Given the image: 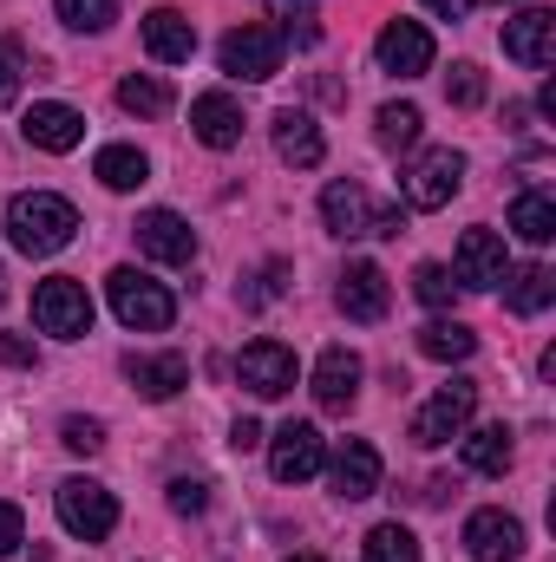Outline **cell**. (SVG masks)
Listing matches in <instances>:
<instances>
[{
    "mask_svg": "<svg viewBox=\"0 0 556 562\" xmlns=\"http://www.w3.org/2000/svg\"><path fill=\"white\" fill-rule=\"evenodd\" d=\"M367 562H419V537L407 524H374L367 530Z\"/></svg>",
    "mask_w": 556,
    "mask_h": 562,
    "instance_id": "31",
    "label": "cell"
},
{
    "mask_svg": "<svg viewBox=\"0 0 556 562\" xmlns=\"http://www.w3.org/2000/svg\"><path fill=\"white\" fill-rule=\"evenodd\" d=\"M92 177H99L105 190H138V183H151V157H144L138 144H105V150L92 157Z\"/></svg>",
    "mask_w": 556,
    "mask_h": 562,
    "instance_id": "24",
    "label": "cell"
},
{
    "mask_svg": "<svg viewBox=\"0 0 556 562\" xmlns=\"http://www.w3.org/2000/svg\"><path fill=\"white\" fill-rule=\"evenodd\" d=\"M445 99L452 105H485V72L478 66H452L445 72Z\"/></svg>",
    "mask_w": 556,
    "mask_h": 562,
    "instance_id": "36",
    "label": "cell"
},
{
    "mask_svg": "<svg viewBox=\"0 0 556 562\" xmlns=\"http://www.w3.org/2000/svg\"><path fill=\"white\" fill-rule=\"evenodd\" d=\"M294 347H281V340H249L243 353H236V380L256 393V400H281V393H294Z\"/></svg>",
    "mask_w": 556,
    "mask_h": 562,
    "instance_id": "10",
    "label": "cell"
},
{
    "mask_svg": "<svg viewBox=\"0 0 556 562\" xmlns=\"http://www.w3.org/2000/svg\"><path fill=\"white\" fill-rule=\"evenodd\" d=\"M105 294H112V314H119L132 334H164V327L177 321V294H170L164 281L138 276V269H112Z\"/></svg>",
    "mask_w": 556,
    "mask_h": 562,
    "instance_id": "3",
    "label": "cell"
},
{
    "mask_svg": "<svg viewBox=\"0 0 556 562\" xmlns=\"http://www.w3.org/2000/svg\"><path fill=\"white\" fill-rule=\"evenodd\" d=\"M504 53L531 72H544L556 59V13L551 7H524L518 20H504Z\"/></svg>",
    "mask_w": 556,
    "mask_h": 562,
    "instance_id": "15",
    "label": "cell"
},
{
    "mask_svg": "<svg viewBox=\"0 0 556 562\" xmlns=\"http://www.w3.org/2000/svg\"><path fill=\"white\" fill-rule=\"evenodd\" d=\"M334 301H341L347 321H380V314L393 307L387 269H380V262H347V276H341V288H334Z\"/></svg>",
    "mask_w": 556,
    "mask_h": 562,
    "instance_id": "17",
    "label": "cell"
},
{
    "mask_svg": "<svg viewBox=\"0 0 556 562\" xmlns=\"http://www.w3.org/2000/svg\"><path fill=\"white\" fill-rule=\"evenodd\" d=\"M0 301H7V281H0Z\"/></svg>",
    "mask_w": 556,
    "mask_h": 562,
    "instance_id": "46",
    "label": "cell"
},
{
    "mask_svg": "<svg viewBox=\"0 0 556 562\" xmlns=\"http://www.w3.org/2000/svg\"><path fill=\"white\" fill-rule=\"evenodd\" d=\"M0 360H7V367H40V347H33L26 334H0Z\"/></svg>",
    "mask_w": 556,
    "mask_h": 562,
    "instance_id": "41",
    "label": "cell"
},
{
    "mask_svg": "<svg viewBox=\"0 0 556 562\" xmlns=\"http://www.w3.org/2000/svg\"><path fill=\"white\" fill-rule=\"evenodd\" d=\"M125 373H132V386H138L144 400H177L190 386V360L184 353H132Z\"/></svg>",
    "mask_w": 556,
    "mask_h": 562,
    "instance_id": "22",
    "label": "cell"
},
{
    "mask_svg": "<svg viewBox=\"0 0 556 562\" xmlns=\"http://www.w3.org/2000/svg\"><path fill=\"white\" fill-rule=\"evenodd\" d=\"M425 7H432L438 20H458V13H471V0H425Z\"/></svg>",
    "mask_w": 556,
    "mask_h": 562,
    "instance_id": "44",
    "label": "cell"
},
{
    "mask_svg": "<svg viewBox=\"0 0 556 562\" xmlns=\"http://www.w3.org/2000/svg\"><path fill=\"white\" fill-rule=\"evenodd\" d=\"M321 464H327V438L308 419H288L276 438H269V471H276V484H308Z\"/></svg>",
    "mask_w": 556,
    "mask_h": 562,
    "instance_id": "9",
    "label": "cell"
},
{
    "mask_svg": "<svg viewBox=\"0 0 556 562\" xmlns=\"http://www.w3.org/2000/svg\"><path fill=\"white\" fill-rule=\"evenodd\" d=\"M269 13L281 20V33H294L301 46L321 40V26H314V0H269Z\"/></svg>",
    "mask_w": 556,
    "mask_h": 562,
    "instance_id": "34",
    "label": "cell"
},
{
    "mask_svg": "<svg viewBox=\"0 0 556 562\" xmlns=\"http://www.w3.org/2000/svg\"><path fill=\"white\" fill-rule=\"evenodd\" d=\"M419 132H425L419 105H380V112H374V138L387 144V150H413Z\"/></svg>",
    "mask_w": 556,
    "mask_h": 562,
    "instance_id": "29",
    "label": "cell"
},
{
    "mask_svg": "<svg viewBox=\"0 0 556 562\" xmlns=\"http://www.w3.org/2000/svg\"><path fill=\"white\" fill-rule=\"evenodd\" d=\"M452 491H458V484H452V477H432V484H425V491H419V497H425V504H445V497H452Z\"/></svg>",
    "mask_w": 556,
    "mask_h": 562,
    "instance_id": "43",
    "label": "cell"
},
{
    "mask_svg": "<svg viewBox=\"0 0 556 562\" xmlns=\"http://www.w3.org/2000/svg\"><path fill=\"white\" fill-rule=\"evenodd\" d=\"M321 223L334 236H400L407 229L400 203H374L360 183H327L321 190Z\"/></svg>",
    "mask_w": 556,
    "mask_h": 562,
    "instance_id": "2",
    "label": "cell"
},
{
    "mask_svg": "<svg viewBox=\"0 0 556 562\" xmlns=\"http://www.w3.org/2000/svg\"><path fill=\"white\" fill-rule=\"evenodd\" d=\"M7 236L20 256H59L73 236H79V210L53 190H26L7 203Z\"/></svg>",
    "mask_w": 556,
    "mask_h": 562,
    "instance_id": "1",
    "label": "cell"
},
{
    "mask_svg": "<svg viewBox=\"0 0 556 562\" xmlns=\"http://www.w3.org/2000/svg\"><path fill=\"white\" fill-rule=\"evenodd\" d=\"M53 7H59V20L73 33H105L119 20V0H53Z\"/></svg>",
    "mask_w": 556,
    "mask_h": 562,
    "instance_id": "32",
    "label": "cell"
},
{
    "mask_svg": "<svg viewBox=\"0 0 556 562\" xmlns=\"http://www.w3.org/2000/svg\"><path fill=\"white\" fill-rule=\"evenodd\" d=\"M138 249L151 256V262L184 269V262H197V229H190L177 210H144L138 216Z\"/></svg>",
    "mask_w": 556,
    "mask_h": 562,
    "instance_id": "13",
    "label": "cell"
},
{
    "mask_svg": "<svg viewBox=\"0 0 556 562\" xmlns=\"http://www.w3.org/2000/svg\"><path fill=\"white\" fill-rule=\"evenodd\" d=\"M230 445H236V451H256V445H263V425H256V419H236Z\"/></svg>",
    "mask_w": 556,
    "mask_h": 562,
    "instance_id": "42",
    "label": "cell"
},
{
    "mask_svg": "<svg viewBox=\"0 0 556 562\" xmlns=\"http://www.w3.org/2000/svg\"><path fill=\"white\" fill-rule=\"evenodd\" d=\"M458 183H465V157H458L452 144L419 150L413 164H407V177H400V190H407L413 210H445V203L458 196Z\"/></svg>",
    "mask_w": 556,
    "mask_h": 562,
    "instance_id": "6",
    "label": "cell"
},
{
    "mask_svg": "<svg viewBox=\"0 0 556 562\" xmlns=\"http://www.w3.org/2000/svg\"><path fill=\"white\" fill-rule=\"evenodd\" d=\"M413 294L425 301V307H452V301H458V276H452L445 262H425V269L413 276Z\"/></svg>",
    "mask_w": 556,
    "mask_h": 562,
    "instance_id": "33",
    "label": "cell"
},
{
    "mask_svg": "<svg viewBox=\"0 0 556 562\" xmlns=\"http://www.w3.org/2000/svg\"><path fill=\"white\" fill-rule=\"evenodd\" d=\"M276 157L281 164H294V170H314L321 157H327V138H321V125L308 119V112H276Z\"/></svg>",
    "mask_w": 556,
    "mask_h": 562,
    "instance_id": "23",
    "label": "cell"
},
{
    "mask_svg": "<svg viewBox=\"0 0 556 562\" xmlns=\"http://www.w3.org/2000/svg\"><path fill=\"white\" fill-rule=\"evenodd\" d=\"M419 353L452 367V360H471V353H478V334H471L465 321H432V327H419Z\"/></svg>",
    "mask_w": 556,
    "mask_h": 562,
    "instance_id": "28",
    "label": "cell"
},
{
    "mask_svg": "<svg viewBox=\"0 0 556 562\" xmlns=\"http://www.w3.org/2000/svg\"><path fill=\"white\" fill-rule=\"evenodd\" d=\"M511 236L531 243V249H544V243L556 236V203L544 196V190H524V196L511 203Z\"/></svg>",
    "mask_w": 556,
    "mask_h": 562,
    "instance_id": "26",
    "label": "cell"
},
{
    "mask_svg": "<svg viewBox=\"0 0 556 562\" xmlns=\"http://www.w3.org/2000/svg\"><path fill=\"white\" fill-rule=\"evenodd\" d=\"M327 477H334V497L360 504V497H374V491H380V451H374L367 438H347V445L334 451Z\"/></svg>",
    "mask_w": 556,
    "mask_h": 562,
    "instance_id": "18",
    "label": "cell"
},
{
    "mask_svg": "<svg viewBox=\"0 0 556 562\" xmlns=\"http://www.w3.org/2000/svg\"><path fill=\"white\" fill-rule=\"evenodd\" d=\"M216 59H223V72H230V79L263 86V79H276V72H281V33H276V26H236V33H223Z\"/></svg>",
    "mask_w": 556,
    "mask_h": 562,
    "instance_id": "8",
    "label": "cell"
},
{
    "mask_svg": "<svg viewBox=\"0 0 556 562\" xmlns=\"http://www.w3.org/2000/svg\"><path fill=\"white\" fill-rule=\"evenodd\" d=\"M59 438H66V451H86V458H92V451L105 445V425L99 419H66L59 425Z\"/></svg>",
    "mask_w": 556,
    "mask_h": 562,
    "instance_id": "37",
    "label": "cell"
},
{
    "mask_svg": "<svg viewBox=\"0 0 556 562\" xmlns=\"http://www.w3.org/2000/svg\"><path fill=\"white\" fill-rule=\"evenodd\" d=\"M190 132H197V144H210V150H236L243 144V105L230 92H203L190 105Z\"/></svg>",
    "mask_w": 556,
    "mask_h": 562,
    "instance_id": "20",
    "label": "cell"
},
{
    "mask_svg": "<svg viewBox=\"0 0 556 562\" xmlns=\"http://www.w3.org/2000/svg\"><path fill=\"white\" fill-rule=\"evenodd\" d=\"M20 86H26V46L0 33V105H13V99H20Z\"/></svg>",
    "mask_w": 556,
    "mask_h": 562,
    "instance_id": "35",
    "label": "cell"
},
{
    "mask_svg": "<svg viewBox=\"0 0 556 562\" xmlns=\"http://www.w3.org/2000/svg\"><path fill=\"white\" fill-rule=\"evenodd\" d=\"M20 132H26L33 150H53V157H59V150H73V144L86 138V119H79L73 105H53V99H46V105H33V112L20 119Z\"/></svg>",
    "mask_w": 556,
    "mask_h": 562,
    "instance_id": "21",
    "label": "cell"
},
{
    "mask_svg": "<svg viewBox=\"0 0 556 562\" xmlns=\"http://www.w3.org/2000/svg\"><path fill=\"white\" fill-rule=\"evenodd\" d=\"M465 550L478 562H518L524 557V524L511 510H471L465 517Z\"/></svg>",
    "mask_w": 556,
    "mask_h": 562,
    "instance_id": "14",
    "label": "cell"
},
{
    "mask_svg": "<svg viewBox=\"0 0 556 562\" xmlns=\"http://www.w3.org/2000/svg\"><path fill=\"white\" fill-rule=\"evenodd\" d=\"M119 105H125L132 119H164V112H170V86H164V79H144V72H132V79L119 86Z\"/></svg>",
    "mask_w": 556,
    "mask_h": 562,
    "instance_id": "30",
    "label": "cell"
},
{
    "mask_svg": "<svg viewBox=\"0 0 556 562\" xmlns=\"http://www.w3.org/2000/svg\"><path fill=\"white\" fill-rule=\"evenodd\" d=\"M53 504H59V524H66L73 537H86V543L112 537V524H119L112 491H105V484H92V477H66V484L53 491Z\"/></svg>",
    "mask_w": 556,
    "mask_h": 562,
    "instance_id": "7",
    "label": "cell"
},
{
    "mask_svg": "<svg viewBox=\"0 0 556 562\" xmlns=\"http://www.w3.org/2000/svg\"><path fill=\"white\" fill-rule=\"evenodd\" d=\"M504 301H511V314H544V307L556 301V269L531 262V269L504 276Z\"/></svg>",
    "mask_w": 556,
    "mask_h": 562,
    "instance_id": "27",
    "label": "cell"
},
{
    "mask_svg": "<svg viewBox=\"0 0 556 562\" xmlns=\"http://www.w3.org/2000/svg\"><path fill=\"white\" fill-rule=\"evenodd\" d=\"M33 321L53 340H86L92 334V294H86V281H73V276L40 281L33 288Z\"/></svg>",
    "mask_w": 556,
    "mask_h": 562,
    "instance_id": "4",
    "label": "cell"
},
{
    "mask_svg": "<svg viewBox=\"0 0 556 562\" xmlns=\"http://www.w3.org/2000/svg\"><path fill=\"white\" fill-rule=\"evenodd\" d=\"M203 504H210V484H203V477H177V484H170V510H177V517H197Z\"/></svg>",
    "mask_w": 556,
    "mask_h": 562,
    "instance_id": "38",
    "label": "cell"
},
{
    "mask_svg": "<svg viewBox=\"0 0 556 562\" xmlns=\"http://www.w3.org/2000/svg\"><path fill=\"white\" fill-rule=\"evenodd\" d=\"M465 438V464L478 477H504L511 471V425H478V431H458Z\"/></svg>",
    "mask_w": 556,
    "mask_h": 562,
    "instance_id": "25",
    "label": "cell"
},
{
    "mask_svg": "<svg viewBox=\"0 0 556 562\" xmlns=\"http://www.w3.org/2000/svg\"><path fill=\"white\" fill-rule=\"evenodd\" d=\"M360 400V353L354 347H327L314 360V406L321 413H347Z\"/></svg>",
    "mask_w": 556,
    "mask_h": 562,
    "instance_id": "16",
    "label": "cell"
},
{
    "mask_svg": "<svg viewBox=\"0 0 556 562\" xmlns=\"http://www.w3.org/2000/svg\"><path fill=\"white\" fill-rule=\"evenodd\" d=\"M452 276H458V288H504V276H511L504 236L498 229H465L458 256H452Z\"/></svg>",
    "mask_w": 556,
    "mask_h": 562,
    "instance_id": "11",
    "label": "cell"
},
{
    "mask_svg": "<svg viewBox=\"0 0 556 562\" xmlns=\"http://www.w3.org/2000/svg\"><path fill=\"white\" fill-rule=\"evenodd\" d=\"M374 59L393 79H419V72H432V33L419 20H387L380 40H374Z\"/></svg>",
    "mask_w": 556,
    "mask_h": 562,
    "instance_id": "12",
    "label": "cell"
},
{
    "mask_svg": "<svg viewBox=\"0 0 556 562\" xmlns=\"http://www.w3.org/2000/svg\"><path fill=\"white\" fill-rule=\"evenodd\" d=\"M288 562H321V557H288Z\"/></svg>",
    "mask_w": 556,
    "mask_h": 562,
    "instance_id": "45",
    "label": "cell"
},
{
    "mask_svg": "<svg viewBox=\"0 0 556 562\" xmlns=\"http://www.w3.org/2000/svg\"><path fill=\"white\" fill-rule=\"evenodd\" d=\"M20 543H26V517H20V504L0 497V557H13Z\"/></svg>",
    "mask_w": 556,
    "mask_h": 562,
    "instance_id": "39",
    "label": "cell"
},
{
    "mask_svg": "<svg viewBox=\"0 0 556 562\" xmlns=\"http://www.w3.org/2000/svg\"><path fill=\"white\" fill-rule=\"evenodd\" d=\"M471 413H478V386H471V380H452V386H438V393H432V400L413 413V445H425V451L452 445V438L471 425Z\"/></svg>",
    "mask_w": 556,
    "mask_h": 562,
    "instance_id": "5",
    "label": "cell"
},
{
    "mask_svg": "<svg viewBox=\"0 0 556 562\" xmlns=\"http://www.w3.org/2000/svg\"><path fill=\"white\" fill-rule=\"evenodd\" d=\"M144 53L164 59V66H190V53H197V26H190L177 7H151V13H144Z\"/></svg>",
    "mask_w": 556,
    "mask_h": 562,
    "instance_id": "19",
    "label": "cell"
},
{
    "mask_svg": "<svg viewBox=\"0 0 556 562\" xmlns=\"http://www.w3.org/2000/svg\"><path fill=\"white\" fill-rule=\"evenodd\" d=\"M281 281H288V262H269V269L256 276V288H249L243 301H249V307H263V301H276V294H281Z\"/></svg>",
    "mask_w": 556,
    "mask_h": 562,
    "instance_id": "40",
    "label": "cell"
}]
</instances>
